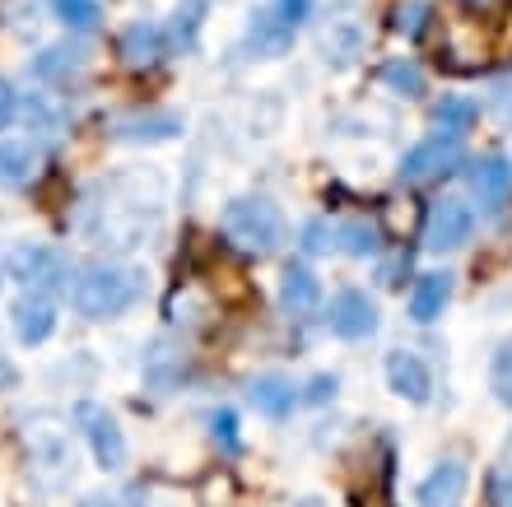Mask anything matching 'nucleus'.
<instances>
[{
  "label": "nucleus",
  "mask_w": 512,
  "mask_h": 507,
  "mask_svg": "<svg viewBox=\"0 0 512 507\" xmlns=\"http://www.w3.org/2000/svg\"><path fill=\"white\" fill-rule=\"evenodd\" d=\"M326 326H331L336 340H368L378 331V303L364 289H340L326 307Z\"/></svg>",
  "instance_id": "0eeeda50"
},
{
  "label": "nucleus",
  "mask_w": 512,
  "mask_h": 507,
  "mask_svg": "<svg viewBox=\"0 0 512 507\" xmlns=\"http://www.w3.org/2000/svg\"><path fill=\"white\" fill-rule=\"evenodd\" d=\"M33 168H38V154L24 140H0V182L5 187H24Z\"/></svg>",
  "instance_id": "aec40b11"
},
{
  "label": "nucleus",
  "mask_w": 512,
  "mask_h": 507,
  "mask_svg": "<svg viewBox=\"0 0 512 507\" xmlns=\"http://www.w3.org/2000/svg\"><path fill=\"white\" fill-rule=\"evenodd\" d=\"M247 401H252L256 414H266V419H289L298 405V387L280 373H261L252 387H247Z\"/></svg>",
  "instance_id": "2eb2a0df"
},
{
  "label": "nucleus",
  "mask_w": 512,
  "mask_h": 507,
  "mask_svg": "<svg viewBox=\"0 0 512 507\" xmlns=\"http://www.w3.org/2000/svg\"><path fill=\"white\" fill-rule=\"evenodd\" d=\"M145 294V270L140 266H89L70 284V303L89 321H112L131 312Z\"/></svg>",
  "instance_id": "f257e3e1"
},
{
  "label": "nucleus",
  "mask_w": 512,
  "mask_h": 507,
  "mask_svg": "<svg viewBox=\"0 0 512 507\" xmlns=\"http://www.w3.org/2000/svg\"><path fill=\"white\" fill-rule=\"evenodd\" d=\"M340 247L350 256H373L382 247V233L373 224H345L340 228Z\"/></svg>",
  "instance_id": "393cba45"
},
{
  "label": "nucleus",
  "mask_w": 512,
  "mask_h": 507,
  "mask_svg": "<svg viewBox=\"0 0 512 507\" xmlns=\"http://www.w3.org/2000/svg\"><path fill=\"white\" fill-rule=\"evenodd\" d=\"M294 24H284L280 14H275V5H266V10L252 14V24H247V52L261 56V61H275V56H284L289 47H294Z\"/></svg>",
  "instance_id": "9d476101"
},
{
  "label": "nucleus",
  "mask_w": 512,
  "mask_h": 507,
  "mask_svg": "<svg viewBox=\"0 0 512 507\" xmlns=\"http://www.w3.org/2000/svg\"><path fill=\"white\" fill-rule=\"evenodd\" d=\"M331 396H336V377H312L308 382V396H303V401H312V405H322V401H331Z\"/></svg>",
  "instance_id": "473e14b6"
},
{
  "label": "nucleus",
  "mask_w": 512,
  "mask_h": 507,
  "mask_svg": "<svg viewBox=\"0 0 512 507\" xmlns=\"http://www.w3.org/2000/svg\"><path fill=\"white\" fill-rule=\"evenodd\" d=\"M280 303L284 312H294V317H308L322 307V280L312 275L308 266H284V280H280Z\"/></svg>",
  "instance_id": "f3484780"
},
{
  "label": "nucleus",
  "mask_w": 512,
  "mask_h": 507,
  "mask_svg": "<svg viewBox=\"0 0 512 507\" xmlns=\"http://www.w3.org/2000/svg\"><path fill=\"white\" fill-rule=\"evenodd\" d=\"M52 331H56L52 294H33V289H28V294L14 303V335H19V345H42Z\"/></svg>",
  "instance_id": "ddd939ff"
},
{
  "label": "nucleus",
  "mask_w": 512,
  "mask_h": 507,
  "mask_svg": "<svg viewBox=\"0 0 512 507\" xmlns=\"http://www.w3.org/2000/svg\"><path fill=\"white\" fill-rule=\"evenodd\" d=\"M173 135H182V117H173V112H140V117H126L117 121V140H173Z\"/></svg>",
  "instance_id": "6ab92c4d"
},
{
  "label": "nucleus",
  "mask_w": 512,
  "mask_h": 507,
  "mask_svg": "<svg viewBox=\"0 0 512 507\" xmlns=\"http://www.w3.org/2000/svg\"><path fill=\"white\" fill-rule=\"evenodd\" d=\"M471 191L480 196L485 210H503L512 196V163L499 154H485V159L471 163Z\"/></svg>",
  "instance_id": "4468645a"
},
{
  "label": "nucleus",
  "mask_w": 512,
  "mask_h": 507,
  "mask_svg": "<svg viewBox=\"0 0 512 507\" xmlns=\"http://www.w3.org/2000/svg\"><path fill=\"white\" fill-rule=\"evenodd\" d=\"M303 247H308V252H336V247H340V228H331L326 219H312V224L303 228Z\"/></svg>",
  "instance_id": "c85d7f7f"
},
{
  "label": "nucleus",
  "mask_w": 512,
  "mask_h": 507,
  "mask_svg": "<svg viewBox=\"0 0 512 507\" xmlns=\"http://www.w3.org/2000/svg\"><path fill=\"white\" fill-rule=\"evenodd\" d=\"M489 387H494V396H499V401L512 410V349H499V354H494V368H489Z\"/></svg>",
  "instance_id": "bb28decb"
},
{
  "label": "nucleus",
  "mask_w": 512,
  "mask_h": 507,
  "mask_svg": "<svg viewBox=\"0 0 512 507\" xmlns=\"http://www.w3.org/2000/svg\"><path fill=\"white\" fill-rule=\"evenodd\" d=\"M219 233L233 252L243 256H270L284 242V214L266 196H238L219 214Z\"/></svg>",
  "instance_id": "f03ea898"
},
{
  "label": "nucleus",
  "mask_w": 512,
  "mask_h": 507,
  "mask_svg": "<svg viewBox=\"0 0 512 507\" xmlns=\"http://www.w3.org/2000/svg\"><path fill=\"white\" fill-rule=\"evenodd\" d=\"M387 382H391V391H396L401 401H415V405H424L429 401V391H433L429 363L419 359V354H410V349L387 354Z\"/></svg>",
  "instance_id": "9b49d317"
},
{
  "label": "nucleus",
  "mask_w": 512,
  "mask_h": 507,
  "mask_svg": "<svg viewBox=\"0 0 512 507\" xmlns=\"http://www.w3.org/2000/svg\"><path fill=\"white\" fill-rule=\"evenodd\" d=\"M117 56H122L126 70H154L168 56V33H163L159 24H149V19H140V24H131L117 38Z\"/></svg>",
  "instance_id": "1a4fd4ad"
},
{
  "label": "nucleus",
  "mask_w": 512,
  "mask_h": 507,
  "mask_svg": "<svg viewBox=\"0 0 512 507\" xmlns=\"http://www.w3.org/2000/svg\"><path fill=\"white\" fill-rule=\"evenodd\" d=\"M475 117H480V107H475L471 98H443V103L433 107V126H438V135H452V140H461V135L471 131Z\"/></svg>",
  "instance_id": "412c9836"
},
{
  "label": "nucleus",
  "mask_w": 512,
  "mask_h": 507,
  "mask_svg": "<svg viewBox=\"0 0 512 507\" xmlns=\"http://www.w3.org/2000/svg\"><path fill=\"white\" fill-rule=\"evenodd\" d=\"M447 303H452V275H447V270L419 275L415 289H410V317H415L419 326H429V321L443 317Z\"/></svg>",
  "instance_id": "dca6fc26"
},
{
  "label": "nucleus",
  "mask_w": 512,
  "mask_h": 507,
  "mask_svg": "<svg viewBox=\"0 0 512 507\" xmlns=\"http://www.w3.org/2000/svg\"><path fill=\"white\" fill-rule=\"evenodd\" d=\"M10 387H19V368H14L10 354L0 349V391H10Z\"/></svg>",
  "instance_id": "72a5a7b5"
},
{
  "label": "nucleus",
  "mask_w": 512,
  "mask_h": 507,
  "mask_svg": "<svg viewBox=\"0 0 512 507\" xmlns=\"http://www.w3.org/2000/svg\"><path fill=\"white\" fill-rule=\"evenodd\" d=\"M24 433V452L33 461V470H42L47 480H70L75 470V447H70V419H61L56 410H33L19 419Z\"/></svg>",
  "instance_id": "7ed1b4c3"
},
{
  "label": "nucleus",
  "mask_w": 512,
  "mask_h": 507,
  "mask_svg": "<svg viewBox=\"0 0 512 507\" xmlns=\"http://www.w3.org/2000/svg\"><path fill=\"white\" fill-rule=\"evenodd\" d=\"M5 275L19 280L33 294H47V289H70V261L47 242H19L5 261Z\"/></svg>",
  "instance_id": "20e7f679"
},
{
  "label": "nucleus",
  "mask_w": 512,
  "mask_h": 507,
  "mask_svg": "<svg viewBox=\"0 0 512 507\" xmlns=\"http://www.w3.org/2000/svg\"><path fill=\"white\" fill-rule=\"evenodd\" d=\"M24 117H28V126H33V131H47V135L56 131V112L47 107V98H42V94H33L24 103Z\"/></svg>",
  "instance_id": "c756f323"
},
{
  "label": "nucleus",
  "mask_w": 512,
  "mask_h": 507,
  "mask_svg": "<svg viewBox=\"0 0 512 507\" xmlns=\"http://www.w3.org/2000/svg\"><path fill=\"white\" fill-rule=\"evenodd\" d=\"M205 0H182L177 5V14H173V38L182 42V47H191L196 42V33H201V24H205Z\"/></svg>",
  "instance_id": "b1692460"
},
{
  "label": "nucleus",
  "mask_w": 512,
  "mask_h": 507,
  "mask_svg": "<svg viewBox=\"0 0 512 507\" xmlns=\"http://www.w3.org/2000/svg\"><path fill=\"white\" fill-rule=\"evenodd\" d=\"M475 233V210L461 196H443V201H433L429 219H424V247L429 252H457L466 247Z\"/></svg>",
  "instance_id": "423d86ee"
},
{
  "label": "nucleus",
  "mask_w": 512,
  "mask_h": 507,
  "mask_svg": "<svg viewBox=\"0 0 512 507\" xmlns=\"http://www.w3.org/2000/svg\"><path fill=\"white\" fill-rule=\"evenodd\" d=\"M452 168H461V140H452V135H429L401 159L405 182H429V177H443Z\"/></svg>",
  "instance_id": "6e6552de"
},
{
  "label": "nucleus",
  "mask_w": 512,
  "mask_h": 507,
  "mask_svg": "<svg viewBox=\"0 0 512 507\" xmlns=\"http://www.w3.org/2000/svg\"><path fill=\"white\" fill-rule=\"evenodd\" d=\"M466 466L461 461H443V466H433L419 484V507H461L466 503Z\"/></svg>",
  "instance_id": "f8f14e48"
},
{
  "label": "nucleus",
  "mask_w": 512,
  "mask_h": 507,
  "mask_svg": "<svg viewBox=\"0 0 512 507\" xmlns=\"http://www.w3.org/2000/svg\"><path fill=\"white\" fill-rule=\"evenodd\" d=\"M56 19L66 28H75V33H94L98 24H103V5L98 0H52Z\"/></svg>",
  "instance_id": "4be33fe9"
},
{
  "label": "nucleus",
  "mask_w": 512,
  "mask_h": 507,
  "mask_svg": "<svg viewBox=\"0 0 512 507\" xmlns=\"http://www.w3.org/2000/svg\"><path fill=\"white\" fill-rule=\"evenodd\" d=\"M14 117H19V94L10 89V80H0V131H5Z\"/></svg>",
  "instance_id": "2f4dec72"
},
{
  "label": "nucleus",
  "mask_w": 512,
  "mask_h": 507,
  "mask_svg": "<svg viewBox=\"0 0 512 507\" xmlns=\"http://www.w3.org/2000/svg\"><path fill=\"white\" fill-rule=\"evenodd\" d=\"M429 0H410V5H401L396 10V33H405V38H419L424 28H429Z\"/></svg>",
  "instance_id": "a878e982"
},
{
  "label": "nucleus",
  "mask_w": 512,
  "mask_h": 507,
  "mask_svg": "<svg viewBox=\"0 0 512 507\" xmlns=\"http://www.w3.org/2000/svg\"><path fill=\"white\" fill-rule=\"evenodd\" d=\"M84 61H89V52H84L80 42H56V47H47V52L33 61V75H38L42 84H66L70 75H80Z\"/></svg>",
  "instance_id": "a211bd4d"
},
{
  "label": "nucleus",
  "mask_w": 512,
  "mask_h": 507,
  "mask_svg": "<svg viewBox=\"0 0 512 507\" xmlns=\"http://www.w3.org/2000/svg\"><path fill=\"white\" fill-rule=\"evenodd\" d=\"M210 428H215V442L224 447V456H238V447H243V438H238V414L219 410L215 419H210Z\"/></svg>",
  "instance_id": "cd10ccee"
},
{
  "label": "nucleus",
  "mask_w": 512,
  "mask_h": 507,
  "mask_svg": "<svg viewBox=\"0 0 512 507\" xmlns=\"http://www.w3.org/2000/svg\"><path fill=\"white\" fill-rule=\"evenodd\" d=\"M75 428L84 433L89 452H94V461L103 470H122L126 466V433H122V424L108 414V405L80 401L75 405Z\"/></svg>",
  "instance_id": "39448f33"
},
{
  "label": "nucleus",
  "mask_w": 512,
  "mask_h": 507,
  "mask_svg": "<svg viewBox=\"0 0 512 507\" xmlns=\"http://www.w3.org/2000/svg\"><path fill=\"white\" fill-rule=\"evenodd\" d=\"M508 507H512V503H508Z\"/></svg>",
  "instance_id": "c9c22d12"
},
{
  "label": "nucleus",
  "mask_w": 512,
  "mask_h": 507,
  "mask_svg": "<svg viewBox=\"0 0 512 507\" xmlns=\"http://www.w3.org/2000/svg\"><path fill=\"white\" fill-rule=\"evenodd\" d=\"M0 284H5V266H0Z\"/></svg>",
  "instance_id": "f704fd0d"
},
{
  "label": "nucleus",
  "mask_w": 512,
  "mask_h": 507,
  "mask_svg": "<svg viewBox=\"0 0 512 507\" xmlns=\"http://www.w3.org/2000/svg\"><path fill=\"white\" fill-rule=\"evenodd\" d=\"M270 5H275V14H280L284 24H303V19H308V0H270Z\"/></svg>",
  "instance_id": "7c9ffc66"
},
{
  "label": "nucleus",
  "mask_w": 512,
  "mask_h": 507,
  "mask_svg": "<svg viewBox=\"0 0 512 507\" xmlns=\"http://www.w3.org/2000/svg\"><path fill=\"white\" fill-rule=\"evenodd\" d=\"M382 84L396 89L401 98H419L424 94V70L415 61H391V66H382Z\"/></svg>",
  "instance_id": "5701e85b"
}]
</instances>
